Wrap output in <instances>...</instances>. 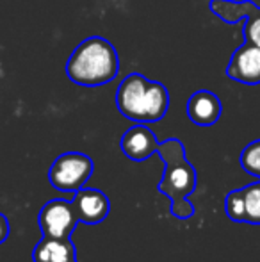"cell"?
<instances>
[{"label": "cell", "mask_w": 260, "mask_h": 262, "mask_svg": "<svg viewBox=\"0 0 260 262\" xmlns=\"http://www.w3.org/2000/svg\"><path fill=\"white\" fill-rule=\"evenodd\" d=\"M157 156L164 161V175L157 189L171 202L170 212L178 220H189L195 205L189 196L196 189V169L185 159V148L180 139L171 138L157 145Z\"/></svg>", "instance_id": "obj_1"}, {"label": "cell", "mask_w": 260, "mask_h": 262, "mask_svg": "<svg viewBox=\"0 0 260 262\" xmlns=\"http://www.w3.org/2000/svg\"><path fill=\"white\" fill-rule=\"evenodd\" d=\"M120 72V55L114 45L102 36L80 41L66 62V75L84 88H97L111 82Z\"/></svg>", "instance_id": "obj_2"}, {"label": "cell", "mask_w": 260, "mask_h": 262, "mask_svg": "<svg viewBox=\"0 0 260 262\" xmlns=\"http://www.w3.org/2000/svg\"><path fill=\"white\" fill-rule=\"evenodd\" d=\"M116 107L127 120L153 123L166 116L170 93L159 80H150L141 73H130L118 86Z\"/></svg>", "instance_id": "obj_3"}, {"label": "cell", "mask_w": 260, "mask_h": 262, "mask_svg": "<svg viewBox=\"0 0 260 262\" xmlns=\"http://www.w3.org/2000/svg\"><path fill=\"white\" fill-rule=\"evenodd\" d=\"M93 159L80 152L61 154L52 162L49 171V180L52 187L63 193H75L82 189L93 175Z\"/></svg>", "instance_id": "obj_4"}, {"label": "cell", "mask_w": 260, "mask_h": 262, "mask_svg": "<svg viewBox=\"0 0 260 262\" xmlns=\"http://www.w3.org/2000/svg\"><path fill=\"white\" fill-rule=\"evenodd\" d=\"M80 223L73 202L68 200H50L39 210L38 225L43 237L68 239Z\"/></svg>", "instance_id": "obj_5"}, {"label": "cell", "mask_w": 260, "mask_h": 262, "mask_svg": "<svg viewBox=\"0 0 260 262\" xmlns=\"http://www.w3.org/2000/svg\"><path fill=\"white\" fill-rule=\"evenodd\" d=\"M226 77L248 86L260 84V47L243 43L230 57Z\"/></svg>", "instance_id": "obj_6"}, {"label": "cell", "mask_w": 260, "mask_h": 262, "mask_svg": "<svg viewBox=\"0 0 260 262\" xmlns=\"http://www.w3.org/2000/svg\"><path fill=\"white\" fill-rule=\"evenodd\" d=\"M72 202L77 209L80 223L86 225H100L111 210V202L107 194L98 189H91V187H82L75 191Z\"/></svg>", "instance_id": "obj_7"}, {"label": "cell", "mask_w": 260, "mask_h": 262, "mask_svg": "<svg viewBox=\"0 0 260 262\" xmlns=\"http://www.w3.org/2000/svg\"><path fill=\"white\" fill-rule=\"evenodd\" d=\"M120 145H122V152L130 161L141 162L155 156L159 141H157L152 128L146 127V123H137L123 134Z\"/></svg>", "instance_id": "obj_8"}, {"label": "cell", "mask_w": 260, "mask_h": 262, "mask_svg": "<svg viewBox=\"0 0 260 262\" xmlns=\"http://www.w3.org/2000/svg\"><path fill=\"white\" fill-rule=\"evenodd\" d=\"M189 120L198 127H210L221 118V98L208 90H200L191 95L185 105Z\"/></svg>", "instance_id": "obj_9"}, {"label": "cell", "mask_w": 260, "mask_h": 262, "mask_svg": "<svg viewBox=\"0 0 260 262\" xmlns=\"http://www.w3.org/2000/svg\"><path fill=\"white\" fill-rule=\"evenodd\" d=\"M34 262H77V246L72 237H43L32 252Z\"/></svg>", "instance_id": "obj_10"}, {"label": "cell", "mask_w": 260, "mask_h": 262, "mask_svg": "<svg viewBox=\"0 0 260 262\" xmlns=\"http://www.w3.org/2000/svg\"><path fill=\"white\" fill-rule=\"evenodd\" d=\"M210 11L225 24H239L244 21L248 16L257 11V4L251 0H243V2H233V0H210L208 2Z\"/></svg>", "instance_id": "obj_11"}, {"label": "cell", "mask_w": 260, "mask_h": 262, "mask_svg": "<svg viewBox=\"0 0 260 262\" xmlns=\"http://www.w3.org/2000/svg\"><path fill=\"white\" fill-rule=\"evenodd\" d=\"M244 223L260 225V180L243 187Z\"/></svg>", "instance_id": "obj_12"}, {"label": "cell", "mask_w": 260, "mask_h": 262, "mask_svg": "<svg viewBox=\"0 0 260 262\" xmlns=\"http://www.w3.org/2000/svg\"><path fill=\"white\" fill-rule=\"evenodd\" d=\"M239 164L244 171L260 179V139L244 146V150L239 156Z\"/></svg>", "instance_id": "obj_13"}, {"label": "cell", "mask_w": 260, "mask_h": 262, "mask_svg": "<svg viewBox=\"0 0 260 262\" xmlns=\"http://www.w3.org/2000/svg\"><path fill=\"white\" fill-rule=\"evenodd\" d=\"M225 212L235 223H244V200L243 187L235 191H230L225 198Z\"/></svg>", "instance_id": "obj_14"}, {"label": "cell", "mask_w": 260, "mask_h": 262, "mask_svg": "<svg viewBox=\"0 0 260 262\" xmlns=\"http://www.w3.org/2000/svg\"><path fill=\"white\" fill-rule=\"evenodd\" d=\"M243 38H244V43L260 47V6L257 7V11H255L251 16H248L246 20H244Z\"/></svg>", "instance_id": "obj_15"}, {"label": "cell", "mask_w": 260, "mask_h": 262, "mask_svg": "<svg viewBox=\"0 0 260 262\" xmlns=\"http://www.w3.org/2000/svg\"><path fill=\"white\" fill-rule=\"evenodd\" d=\"M9 220H7L4 214H0V245L2 243L7 241V237H9Z\"/></svg>", "instance_id": "obj_16"}]
</instances>
